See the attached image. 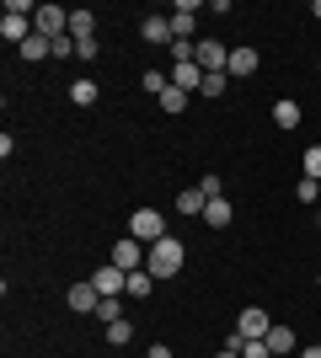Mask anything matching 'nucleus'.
Returning <instances> with one entry per match:
<instances>
[{"instance_id": "1", "label": "nucleus", "mask_w": 321, "mask_h": 358, "mask_svg": "<svg viewBox=\"0 0 321 358\" xmlns=\"http://www.w3.org/2000/svg\"><path fill=\"white\" fill-rule=\"evenodd\" d=\"M145 252H150V257H145V268H150L155 273V278H177V273H183V241H177V236H166V241H155V246H145Z\"/></svg>"}, {"instance_id": "2", "label": "nucleus", "mask_w": 321, "mask_h": 358, "mask_svg": "<svg viewBox=\"0 0 321 358\" xmlns=\"http://www.w3.org/2000/svg\"><path fill=\"white\" fill-rule=\"evenodd\" d=\"M129 236L145 241V246H155V241H166L171 230H166V220H161V209H134L129 214Z\"/></svg>"}, {"instance_id": "3", "label": "nucleus", "mask_w": 321, "mask_h": 358, "mask_svg": "<svg viewBox=\"0 0 321 358\" xmlns=\"http://www.w3.org/2000/svg\"><path fill=\"white\" fill-rule=\"evenodd\" d=\"M32 27H38L48 43H54V38H64V32H70V11H64V6H38Z\"/></svg>"}, {"instance_id": "4", "label": "nucleus", "mask_w": 321, "mask_h": 358, "mask_svg": "<svg viewBox=\"0 0 321 358\" xmlns=\"http://www.w3.org/2000/svg\"><path fill=\"white\" fill-rule=\"evenodd\" d=\"M139 246H145V241H134V236H118V241H113V268H123V273H139V268H145V257H150V252H139Z\"/></svg>"}, {"instance_id": "5", "label": "nucleus", "mask_w": 321, "mask_h": 358, "mask_svg": "<svg viewBox=\"0 0 321 358\" xmlns=\"http://www.w3.org/2000/svg\"><path fill=\"white\" fill-rule=\"evenodd\" d=\"M92 284H97V294H102V299H118L123 289H129V273L107 262V268H97V273H92Z\"/></svg>"}, {"instance_id": "6", "label": "nucleus", "mask_w": 321, "mask_h": 358, "mask_svg": "<svg viewBox=\"0 0 321 358\" xmlns=\"http://www.w3.org/2000/svg\"><path fill=\"white\" fill-rule=\"evenodd\" d=\"M139 38H145V43H155V48H171V43H177L171 16H145V22H139Z\"/></svg>"}, {"instance_id": "7", "label": "nucleus", "mask_w": 321, "mask_h": 358, "mask_svg": "<svg viewBox=\"0 0 321 358\" xmlns=\"http://www.w3.org/2000/svg\"><path fill=\"white\" fill-rule=\"evenodd\" d=\"M32 32H38V27H32V16H22V11H6V16H0V38H6V43L22 48Z\"/></svg>"}, {"instance_id": "8", "label": "nucleus", "mask_w": 321, "mask_h": 358, "mask_svg": "<svg viewBox=\"0 0 321 358\" xmlns=\"http://www.w3.org/2000/svg\"><path fill=\"white\" fill-rule=\"evenodd\" d=\"M64 305L80 315H97V305H102V294H97V284L86 278V284H70V294H64Z\"/></svg>"}, {"instance_id": "9", "label": "nucleus", "mask_w": 321, "mask_h": 358, "mask_svg": "<svg viewBox=\"0 0 321 358\" xmlns=\"http://www.w3.org/2000/svg\"><path fill=\"white\" fill-rule=\"evenodd\" d=\"M225 64H230L225 43H214V38H204V43H199V70H204V75H225Z\"/></svg>"}, {"instance_id": "10", "label": "nucleus", "mask_w": 321, "mask_h": 358, "mask_svg": "<svg viewBox=\"0 0 321 358\" xmlns=\"http://www.w3.org/2000/svg\"><path fill=\"white\" fill-rule=\"evenodd\" d=\"M268 327H273V321H268L262 305H246V310L236 315V331H241V337H268Z\"/></svg>"}, {"instance_id": "11", "label": "nucleus", "mask_w": 321, "mask_h": 358, "mask_svg": "<svg viewBox=\"0 0 321 358\" xmlns=\"http://www.w3.org/2000/svg\"><path fill=\"white\" fill-rule=\"evenodd\" d=\"M171 86L177 91H204V70H199V59H183V64H171Z\"/></svg>"}, {"instance_id": "12", "label": "nucleus", "mask_w": 321, "mask_h": 358, "mask_svg": "<svg viewBox=\"0 0 321 358\" xmlns=\"http://www.w3.org/2000/svg\"><path fill=\"white\" fill-rule=\"evenodd\" d=\"M257 64H262V59H257V48H246V43H241V48H230V64H225V75L246 80V75H257Z\"/></svg>"}, {"instance_id": "13", "label": "nucleus", "mask_w": 321, "mask_h": 358, "mask_svg": "<svg viewBox=\"0 0 321 358\" xmlns=\"http://www.w3.org/2000/svg\"><path fill=\"white\" fill-rule=\"evenodd\" d=\"M193 22H199V0H177V11H171V32L193 43Z\"/></svg>"}, {"instance_id": "14", "label": "nucleus", "mask_w": 321, "mask_h": 358, "mask_svg": "<svg viewBox=\"0 0 321 358\" xmlns=\"http://www.w3.org/2000/svg\"><path fill=\"white\" fill-rule=\"evenodd\" d=\"M70 38H76V43H92L97 38V16L92 11H70Z\"/></svg>"}, {"instance_id": "15", "label": "nucleus", "mask_w": 321, "mask_h": 358, "mask_svg": "<svg viewBox=\"0 0 321 358\" xmlns=\"http://www.w3.org/2000/svg\"><path fill=\"white\" fill-rule=\"evenodd\" d=\"M262 343H268V353H273V358H284V353H294V331L290 327H268Z\"/></svg>"}, {"instance_id": "16", "label": "nucleus", "mask_w": 321, "mask_h": 358, "mask_svg": "<svg viewBox=\"0 0 321 358\" xmlns=\"http://www.w3.org/2000/svg\"><path fill=\"white\" fill-rule=\"evenodd\" d=\"M22 59H27V64H38V59H54V43H48L43 32H32L27 43H22Z\"/></svg>"}, {"instance_id": "17", "label": "nucleus", "mask_w": 321, "mask_h": 358, "mask_svg": "<svg viewBox=\"0 0 321 358\" xmlns=\"http://www.w3.org/2000/svg\"><path fill=\"white\" fill-rule=\"evenodd\" d=\"M150 289H155V273L139 268V273H129V289H123V294L129 299H150Z\"/></svg>"}, {"instance_id": "18", "label": "nucleus", "mask_w": 321, "mask_h": 358, "mask_svg": "<svg viewBox=\"0 0 321 358\" xmlns=\"http://www.w3.org/2000/svg\"><path fill=\"white\" fill-rule=\"evenodd\" d=\"M273 129H300V102H273Z\"/></svg>"}, {"instance_id": "19", "label": "nucleus", "mask_w": 321, "mask_h": 358, "mask_svg": "<svg viewBox=\"0 0 321 358\" xmlns=\"http://www.w3.org/2000/svg\"><path fill=\"white\" fill-rule=\"evenodd\" d=\"M134 343V321L123 315V321H107V348H129Z\"/></svg>"}, {"instance_id": "20", "label": "nucleus", "mask_w": 321, "mask_h": 358, "mask_svg": "<svg viewBox=\"0 0 321 358\" xmlns=\"http://www.w3.org/2000/svg\"><path fill=\"white\" fill-rule=\"evenodd\" d=\"M204 220H209V224H214V230H225V224H230V220H236V209H230L225 198H209V209H204Z\"/></svg>"}, {"instance_id": "21", "label": "nucleus", "mask_w": 321, "mask_h": 358, "mask_svg": "<svg viewBox=\"0 0 321 358\" xmlns=\"http://www.w3.org/2000/svg\"><path fill=\"white\" fill-rule=\"evenodd\" d=\"M70 102H76V107H92L97 102V80H92V75H80L76 86H70Z\"/></svg>"}, {"instance_id": "22", "label": "nucleus", "mask_w": 321, "mask_h": 358, "mask_svg": "<svg viewBox=\"0 0 321 358\" xmlns=\"http://www.w3.org/2000/svg\"><path fill=\"white\" fill-rule=\"evenodd\" d=\"M177 209H183V214H204V209H209V198H204L199 187H183V193H177Z\"/></svg>"}, {"instance_id": "23", "label": "nucleus", "mask_w": 321, "mask_h": 358, "mask_svg": "<svg viewBox=\"0 0 321 358\" xmlns=\"http://www.w3.org/2000/svg\"><path fill=\"white\" fill-rule=\"evenodd\" d=\"M155 102H161V113H183V107H187V91L166 86V91H161V96H155Z\"/></svg>"}, {"instance_id": "24", "label": "nucleus", "mask_w": 321, "mask_h": 358, "mask_svg": "<svg viewBox=\"0 0 321 358\" xmlns=\"http://www.w3.org/2000/svg\"><path fill=\"white\" fill-rule=\"evenodd\" d=\"M294 198H300V203H306V209H311V203H316V209H321V182L300 177V187H294Z\"/></svg>"}, {"instance_id": "25", "label": "nucleus", "mask_w": 321, "mask_h": 358, "mask_svg": "<svg viewBox=\"0 0 321 358\" xmlns=\"http://www.w3.org/2000/svg\"><path fill=\"white\" fill-rule=\"evenodd\" d=\"M199 193L204 198H225V182L214 177V171H204V177H199Z\"/></svg>"}, {"instance_id": "26", "label": "nucleus", "mask_w": 321, "mask_h": 358, "mask_svg": "<svg viewBox=\"0 0 321 358\" xmlns=\"http://www.w3.org/2000/svg\"><path fill=\"white\" fill-rule=\"evenodd\" d=\"M166 86H171V75H166V70H145V91H155V96H161Z\"/></svg>"}, {"instance_id": "27", "label": "nucleus", "mask_w": 321, "mask_h": 358, "mask_svg": "<svg viewBox=\"0 0 321 358\" xmlns=\"http://www.w3.org/2000/svg\"><path fill=\"white\" fill-rule=\"evenodd\" d=\"M241 358H273V353H268V343H262V337H246V343H241Z\"/></svg>"}, {"instance_id": "28", "label": "nucleus", "mask_w": 321, "mask_h": 358, "mask_svg": "<svg viewBox=\"0 0 321 358\" xmlns=\"http://www.w3.org/2000/svg\"><path fill=\"white\" fill-rule=\"evenodd\" d=\"M306 177H311V182H321V145H311V150H306Z\"/></svg>"}, {"instance_id": "29", "label": "nucleus", "mask_w": 321, "mask_h": 358, "mask_svg": "<svg viewBox=\"0 0 321 358\" xmlns=\"http://www.w3.org/2000/svg\"><path fill=\"white\" fill-rule=\"evenodd\" d=\"M199 96H225V75H204V91Z\"/></svg>"}, {"instance_id": "30", "label": "nucleus", "mask_w": 321, "mask_h": 358, "mask_svg": "<svg viewBox=\"0 0 321 358\" xmlns=\"http://www.w3.org/2000/svg\"><path fill=\"white\" fill-rule=\"evenodd\" d=\"M97 315H102V321H123V305H118V299H102V305H97Z\"/></svg>"}, {"instance_id": "31", "label": "nucleus", "mask_w": 321, "mask_h": 358, "mask_svg": "<svg viewBox=\"0 0 321 358\" xmlns=\"http://www.w3.org/2000/svg\"><path fill=\"white\" fill-rule=\"evenodd\" d=\"M70 54H76V38H70V32H64V38H54V59H70Z\"/></svg>"}, {"instance_id": "32", "label": "nucleus", "mask_w": 321, "mask_h": 358, "mask_svg": "<svg viewBox=\"0 0 321 358\" xmlns=\"http://www.w3.org/2000/svg\"><path fill=\"white\" fill-rule=\"evenodd\" d=\"M145 358H171V348L166 343H150V348H145Z\"/></svg>"}, {"instance_id": "33", "label": "nucleus", "mask_w": 321, "mask_h": 358, "mask_svg": "<svg viewBox=\"0 0 321 358\" xmlns=\"http://www.w3.org/2000/svg\"><path fill=\"white\" fill-rule=\"evenodd\" d=\"M300 358H321V343H316V348H306V353H300Z\"/></svg>"}, {"instance_id": "34", "label": "nucleus", "mask_w": 321, "mask_h": 358, "mask_svg": "<svg viewBox=\"0 0 321 358\" xmlns=\"http://www.w3.org/2000/svg\"><path fill=\"white\" fill-rule=\"evenodd\" d=\"M214 358H241V353H230V348H220V353H214Z\"/></svg>"}, {"instance_id": "35", "label": "nucleus", "mask_w": 321, "mask_h": 358, "mask_svg": "<svg viewBox=\"0 0 321 358\" xmlns=\"http://www.w3.org/2000/svg\"><path fill=\"white\" fill-rule=\"evenodd\" d=\"M311 16H316V22H321V0H316V6H311Z\"/></svg>"}, {"instance_id": "36", "label": "nucleus", "mask_w": 321, "mask_h": 358, "mask_svg": "<svg viewBox=\"0 0 321 358\" xmlns=\"http://www.w3.org/2000/svg\"><path fill=\"white\" fill-rule=\"evenodd\" d=\"M316 224H321V214H316Z\"/></svg>"}, {"instance_id": "37", "label": "nucleus", "mask_w": 321, "mask_h": 358, "mask_svg": "<svg viewBox=\"0 0 321 358\" xmlns=\"http://www.w3.org/2000/svg\"><path fill=\"white\" fill-rule=\"evenodd\" d=\"M316 70H321V64H316Z\"/></svg>"}]
</instances>
